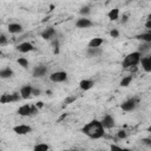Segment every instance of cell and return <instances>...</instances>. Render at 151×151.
I'll list each match as a JSON object with an SVG mask.
<instances>
[{
    "instance_id": "obj_1",
    "label": "cell",
    "mask_w": 151,
    "mask_h": 151,
    "mask_svg": "<svg viewBox=\"0 0 151 151\" xmlns=\"http://www.w3.org/2000/svg\"><path fill=\"white\" fill-rule=\"evenodd\" d=\"M104 129H105V127L103 126L101 122L94 119V120L90 122L88 124H86V125L83 127L81 131H83L87 137H90V138H92V139H98V138H101V137L104 136Z\"/></svg>"
},
{
    "instance_id": "obj_2",
    "label": "cell",
    "mask_w": 151,
    "mask_h": 151,
    "mask_svg": "<svg viewBox=\"0 0 151 151\" xmlns=\"http://www.w3.org/2000/svg\"><path fill=\"white\" fill-rule=\"evenodd\" d=\"M140 59H142V52H139V51L132 52V53L127 54V55L124 58L122 66H123L124 68H129V67L136 66L138 63H140Z\"/></svg>"
},
{
    "instance_id": "obj_3",
    "label": "cell",
    "mask_w": 151,
    "mask_h": 151,
    "mask_svg": "<svg viewBox=\"0 0 151 151\" xmlns=\"http://www.w3.org/2000/svg\"><path fill=\"white\" fill-rule=\"evenodd\" d=\"M38 112V107H34V106H31V105H22L19 107L18 110V113L22 117H27V116H32V114H35Z\"/></svg>"
},
{
    "instance_id": "obj_4",
    "label": "cell",
    "mask_w": 151,
    "mask_h": 151,
    "mask_svg": "<svg viewBox=\"0 0 151 151\" xmlns=\"http://www.w3.org/2000/svg\"><path fill=\"white\" fill-rule=\"evenodd\" d=\"M66 79H67V73L64 71H57L50 76V80L53 83H63Z\"/></svg>"
},
{
    "instance_id": "obj_5",
    "label": "cell",
    "mask_w": 151,
    "mask_h": 151,
    "mask_svg": "<svg viewBox=\"0 0 151 151\" xmlns=\"http://www.w3.org/2000/svg\"><path fill=\"white\" fill-rule=\"evenodd\" d=\"M137 104H138V99H136V98H130V99L125 100V101L122 104V110H123V111H132V110L136 109Z\"/></svg>"
},
{
    "instance_id": "obj_6",
    "label": "cell",
    "mask_w": 151,
    "mask_h": 151,
    "mask_svg": "<svg viewBox=\"0 0 151 151\" xmlns=\"http://www.w3.org/2000/svg\"><path fill=\"white\" fill-rule=\"evenodd\" d=\"M13 131L17 133V134H20V136H24V134H27L32 131V127L29 125H25V124H20V125H17L13 127Z\"/></svg>"
},
{
    "instance_id": "obj_7",
    "label": "cell",
    "mask_w": 151,
    "mask_h": 151,
    "mask_svg": "<svg viewBox=\"0 0 151 151\" xmlns=\"http://www.w3.org/2000/svg\"><path fill=\"white\" fill-rule=\"evenodd\" d=\"M46 72H47V67H46L45 65H39V66L34 67L32 76H33L34 78H42V77L46 74Z\"/></svg>"
},
{
    "instance_id": "obj_8",
    "label": "cell",
    "mask_w": 151,
    "mask_h": 151,
    "mask_svg": "<svg viewBox=\"0 0 151 151\" xmlns=\"http://www.w3.org/2000/svg\"><path fill=\"white\" fill-rule=\"evenodd\" d=\"M17 50H18L19 52H21V53H27V52H31V51H33V50H34V46H33L31 42H28V41H25V42H21V44H19V45L17 46Z\"/></svg>"
},
{
    "instance_id": "obj_9",
    "label": "cell",
    "mask_w": 151,
    "mask_h": 151,
    "mask_svg": "<svg viewBox=\"0 0 151 151\" xmlns=\"http://www.w3.org/2000/svg\"><path fill=\"white\" fill-rule=\"evenodd\" d=\"M93 25V22L90 20V19H86V18H81V19H78L77 22H76V26L78 28H88Z\"/></svg>"
},
{
    "instance_id": "obj_10",
    "label": "cell",
    "mask_w": 151,
    "mask_h": 151,
    "mask_svg": "<svg viewBox=\"0 0 151 151\" xmlns=\"http://www.w3.org/2000/svg\"><path fill=\"white\" fill-rule=\"evenodd\" d=\"M32 90H33V87H32L31 85H25V86H22V87L20 88V96H21V98H22V99H28V98L31 97V94H32Z\"/></svg>"
},
{
    "instance_id": "obj_11",
    "label": "cell",
    "mask_w": 151,
    "mask_h": 151,
    "mask_svg": "<svg viewBox=\"0 0 151 151\" xmlns=\"http://www.w3.org/2000/svg\"><path fill=\"white\" fill-rule=\"evenodd\" d=\"M101 124H103V126H104L105 129H111V127H113V126H114V119H113V117H112V116L106 114V116L103 118Z\"/></svg>"
},
{
    "instance_id": "obj_12",
    "label": "cell",
    "mask_w": 151,
    "mask_h": 151,
    "mask_svg": "<svg viewBox=\"0 0 151 151\" xmlns=\"http://www.w3.org/2000/svg\"><path fill=\"white\" fill-rule=\"evenodd\" d=\"M54 34H55V29L53 27H47L45 31L41 32V38L45 40H50Z\"/></svg>"
},
{
    "instance_id": "obj_13",
    "label": "cell",
    "mask_w": 151,
    "mask_h": 151,
    "mask_svg": "<svg viewBox=\"0 0 151 151\" xmlns=\"http://www.w3.org/2000/svg\"><path fill=\"white\" fill-rule=\"evenodd\" d=\"M8 32H9V33H13V34L21 33V32H22V26H21L20 24H17V22L9 24V25H8Z\"/></svg>"
},
{
    "instance_id": "obj_14",
    "label": "cell",
    "mask_w": 151,
    "mask_h": 151,
    "mask_svg": "<svg viewBox=\"0 0 151 151\" xmlns=\"http://www.w3.org/2000/svg\"><path fill=\"white\" fill-rule=\"evenodd\" d=\"M94 85V83L90 79H83L80 83H79V87L83 90V91H87L90 88H92V86Z\"/></svg>"
},
{
    "instance_id": "obj_15",
    "label": "cell",
    "mask_w": 151,
    "mask_h": 151,
    "mask_svg": "<svg viewBox=\"0 0 151 151\" xmlns=\"http://www.w3.org/2000/svg\"><path fill=\"white\" fill-rule=\"evenodd\" d=\"M140 63H142V67L144 71L146 72H151V60L149 57H144L140 59Z\"/></svg>"
},
{
    "instance_id": "obj_16",
    "label": "cell",
    "mask_w": 151,
    "mask_h": 151,
    "mask_svg": "<svg viewBox=\"0 0 151 151\" xmlns=\"http://www.w3.org/2000/svg\"><path fill=\"white\" fill-rule=\"evenodd\" d=\"M88 57H97L101 54V48L100 47H88L86 51Z\"/></svg>"
},
{
    "instance_id": "obj_17",
    "label": "cell",
    "mask_w": 151,
    "mask_h": 151,
    "mask_svg": "<svg viewBox=\"0 0 151 151\" xmlns=\"http://www.w3.org/2000/svg\"><path fill=\"white\" fill-rule=\"evenodd\" d=\"M107 17L111 21H116L119 19V8H113L107 13Z\"/></svg>"
},
{
    "instance_id": "obj_18",
    "label": "cell",
    "mask_w": 151,
    "mask_h": 151,
    "mask_svg": "<svg viewBox=\"0 0 151 151\" xmlns=\"http://www.w3.org/2000/svg\"><path fill=\"white\" fill-rule=\"evenodd\" d=\"M104 40L101 38H92L88 42V47H100Z\"/></svg>"
},
{
    "instance_id": "obj_19",
    "label": "cell",
    "mask_w": 151,
    "mask_h": 151,
    "mask_svg": "<svg viewBox=\"0 0 151 151\" xmlns=\"http://www.w3.org/2000/svg\"><path fill=\"white\" fill-rule=\"evenodd\" d=\"M12 76H13V71H12L9 67L2 68V70L0 71V77H1L2 79H7V78H9V77H12Z\"/></svg>"
},
{
    "instance_id": "obj_20",
    "label": "cell",
    "mask_w": 151,
    "mask_h": 151,
    "mask_svg": "<svg viewBox=\"0 0 151 151\" xmlns=\"http://www.w3.org/2000/svg\"><path fill=\"white\" fill-rule=\"evenodd\" d=\"M136 38L139 39V40H142V41H144V42H149V41H151V33H150V32L142 33V34L137 35Z\"/></svg>"
},
{
    "instance_id": "obj_21",
    "label": "cell",
    "mask_w": 151,
    "mask_h": 151,
    "mask_svg": "<svg viewBox=\"0 0 151 151\" xmlns=\"http://www.w3.org/2000/svg\"><path fill=\"white\" fill-rule=\"evenodd\" d=\"M132 81V76H127V77H124L122 80H120V86L122 87H126L131 84Z\"/></svg>"
},
{
    "instance_id": "obj_22",
    "label": "cell",
    "mask_w": 151,
    "mask_h": 151,
    "mask_svg": "<svg viewBox=\"0 0 151 151\" xmlns=\"http://www.w3.org/2000/svg\"><path fill=\"white\" fill-rule=\"evenodd\" d=\"M13 101V97L12 94H2L0 98V103L1 104H7V103H12Z\"/></svg>"
},
{
    "instance_id": "obj_23",
    "label": "cell",
    "mask_w": 151,
    "mask_h": 151,
    "mask_svg": "<svg viewBox=\"0 0 151 151\" xmlns=\"http://www.w3.org/2000/svg\"><path fill=\"white\" fill-rule=\"evenodd\" d=\"M50 149V146L47 144H44V143H40V144H37L34 146V150L35 151H47Z\"/></svg>"
},
{
    "instance_id": "obj_24",
    "label": "cell",
    "mask_w": 151,
    "mask_h": 151,
    "mask_svg": "<svg viewBox=\"0 0 151 151\" xmlns=\"http://www.w3.org/2000/svg\"><path fill=\"white\" fill-rule=\"evenodd\" d=\"M149 50H151V41L144 42L143 45L139 46V52H145V51H149Z\"/></svg>"
},
{
    "instance_id": "obj_25",
    "label": "cell",
    "mask_w": 151,
    "mask_h": 151,
    "mask_svg": "<svg viewBox=\"0 0 151 151\" xmlns=\"http://www.w3.org/2000/svg\"><path fill=\"white\" fill-rule=\"evenodd\" d=\"M18 64L21 66V67H24V68H27L28 67V60L26 59V58H19L18 59Z\"/></svg>"
},
{
    "instance_id": "obj_26",
    "label": "cell",
    "mask_w": 151,
    "mask_h": 151,
    "mask_svg": "<svg viewBox=\"0 0 151 151\" xmlns=\"http://www.w3.org/2000/svg\"><path fill=\"white\" fill-rule=\"evenodd\" d=\"M90 12H91V11H90V7H88V6H84V7L80 9V14H83V15H84V14L86 15V14H88Z\"/></svg>"
},
{
    "instance_id": "obj_27",
    "label": "cell",
    "mask_w": 151,
    "mask_h": 151,
    "mask_svg": "<svg viewBox=\"0 0 151 151\" xmlns=\"http://www.w3.org/2000/svg\"><path fill=\"white\" fill-rule=\"evenodd\" d=\"M110 35H111L112 38H118V37H119V31L116 29V28H113V29L110 32Z\"/></svg>"
},
{
    "instance_id": "obj_28",
    "label": "cell",
    "mask_w": 151,
    "mask_h": 151,
    "mask_svg": "<svg viewBox=\"0 0 151 151\" xmlns=\"http://www.w3.org/2000/svg\"><path fill=\"white\" fill-rule=\"evenodd\" d=\"M117 136H118L119 139H124V138H126V132L124 130H120V131H118Z\"/></svg>"
},
{
    "instance_id": "obj_29",
    "label": "cell",
    "mask_w": 151,
    "mask_h": 151,
    "mask_svg": "<svg viewBox=\"0 0 151 151\" xmlns=\"http://www.w3.org/2000/svg\"><path fill=\"white\" fill-rule=\"evenodd\" d=\"M6 42H7L6 35H5V34H1V35H0V45H5Z\"/></svg>"
},
{
    "instance_id": "obj_30",
    "label": "cell",
    "mask_w": 151,
    "mask_h": 151,
    "mask_svg": "<svg viewBox=\"0 0 151 151\" xmlns=\"http://www.w3.org/2000/svg\"><path fill=\"white\" fill-rule=\"evenodd\" d=\"M58 46H59L58 41H57V40H54V41H53V48H54V51H53V52H54V53H58V52H59V48H58Z\"/></svg>"
},
{
    "instance_id": "obj_31",
    "label": "cell",
    "mask_w": 151,
    "mask_h": 151,
    "mask_svg": "<svg viewBox=\"0 0 151 151\" xmlns=\"http://www.w3.org/2000/svg\"><path fill=\"white\" fill-rule=\"evenodd\" d=\"M32 94H34V96H39V94H40V90H38V88H33V90H32Z\"/></svg>"
},
{
    "instance_id": "obj_32",
    "label": "cell",
    "mask_w": 151,
    "mask_h": 151,
    "mask_svg": "<svg viewBox=\"0 0 151 151\" xmlns=\"http://www.w3.org/2000/svg\"><path fill=\"white\" fill-rule=\"evenodd\" d=\"M145 27L149 28V29H151V19H147V21L145 22Z\"/></svg>"
},
{
    "instance_id": "obj_33",
    "label": "cell",
    "mask_w": 151,
    "mask_h": 151,
    "mask_svg": "<svg viewBox=\"0 0 151 151\" xmlns=\"http://www.w3.org/2000/svg\"><path fill=\"white\" fill-rule=\"evenodd\" d=\"M127 18H129L127 14H123V17H122V22H123V24L126 22V21H127Z\"/></svg>"
},
{
    "instance_id": "obj_34",
    "label": "cell",
    "mask_w": 151,
    "mask_h": 151,
    "mask_svg": "<svg viewBox=\"0 0 151 151\" xmlns=\"http://www.w3.org/2000/svg\"><path fill=\"white\" fill-rule=\"evenodd\" d=\"M110 147H111V150H120V149H122L120 146H118V145H113V144H112Z\"/></svg>"
},
{
    "instance_id": "obj_35",
    "label": "cell",
    "mask_w": 151,
    "mask_h": 151,
    "mask_svg": "<svg viewBox=\"0 0 151 151\" xmlns=\"http://www.w3.org/2000/svg\"><path fill=\"white\" fill-rule=\"evenodd\" d=\"M73 100H76V97H72V98H68V99H67V100H66L65 103H66V104H68V103H71V101H73Z\"/></svg>"
},
{
    "instance_id": "obj_36",
    "label": "cell",
    "mask_w": 151,
    "mask_h": 151,
    "mask_svg": "<svg viewBox=\"0 0 151 151\" xmlns=\"http://www.w3.org/2000/svg\"><path fill=\"white\" fill-rule=\"evenodd\" d=\"M143 142H144L145 144H151V140H150V139H143Z\"/></svg>"
},
{
    "instance_id": "obj_37",
    "label": "cell",
    "mask_w": 151,
    "mask_h": 151,
    "mask_svg": "<svg viewBox=\"0 0 151 151\" xmlns=\"http://www.w3.org/2000/svg\"><path fill=\"white\" fill-rule=\"evenodd\" d=\"M37 107H42V103H41V101H39V103L37 104Z\"/></svg>"
},
{
    "instance_id": "obj_38",
    "label": "cell",
    "mask_w": 151,
    "mask_h": 151,
    "mask_svg": "<svg viewBox=\"0 0 151 151\" xmlns=\"http://www.w3.org/2000/svg\"><path fill=\"white\" fill-rule=\"evenodd\" d=\"M147 130H149V132H151V125L149 126V129H147Z\"/></svg>"
},
{
    "instance_id": "obj_39",
    "label": "cell",
    "mask_w": 151,
    "mask_h": 151,
    "mask_svg": "<svg viewBox=\"0 0 151 151\" xmlns=\"http://www.w3.org/2000/svg\"><path fill=\"white\" fill-rule=\"evenodd\" d=\"M149 32H150V33H151V29H149Z\"/></svg>"
}]
</instances>
